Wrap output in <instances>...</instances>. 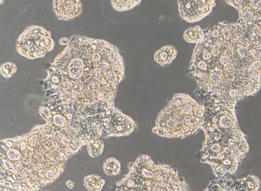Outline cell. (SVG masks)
<instances>
[{"label":"cell","instance_id":"cell-14","mask_svg":"<svg viewBox=\"0 0 261 191\" xmlns=\"http://www.w3.org/2000/svg\"><path fill=\"white\" fill-rule=\"evenodd\" d=\"M103 148L104 145L102 141H92L88 146L89 154L92 157H96L102 153Z\"/></svg>","mask_w":261,"mask_h":191},{"label":"cell","instance_id":"cell-10","mask_svg":"<svg viewBox=\"0 0 261 191\" xmlns=\"http://www.w3.org/2000/svg\"><path fill=\"white\" fill-rule=\"evenodd\" d=\"M204 35V30L199 26L196 25L187 29L184 32V38L188 43L198 44L202 40Z\"/></svg>","mask_w":261,"mask_h":191},{"label":"cell","instance_id":"cell-1","mask_svg":"<svg viewBox=\"0 0 261 191\" xmlns=\"http://www.w3.org/2000/svg\"><path fill=\"white\" fill-rule=\"evenodd\" d=\"M48 70L59 78L49 85L56 101L84 107L111 106L125 73L123 59L112 43L85 36H73Z\"/></svg>","mask_w":261,"mask_h":191},{"label":"cell","instance_id":"cell-18","mask_svg":"<svg viewBox=\"0 0 261 191\" xmlns=\"http://www.w3.org/2000/svg\"><path fill=\"white\" fill-rule=\"evenodd\" d=\"M3 2H4L3 0H1V4H3Z\"/></svg>","mask_w":261,"mask_h":191},{"label":"cell","instance_id":"cell-2","mask_svg":"<svg viewBox=\"0 0 261 191\" xmlns=\"http://www.w3.org/2000/svg\"><path fill=\"white\" fill-rule=\"evenodd\" d=\"M202 107L190 96L175 94L158 116L153 131L170 138H183L196 133L202 120Z\"/></svg>","mask_w":261,"mask_h":191},{"label":"cell","instance_id":"cell-8","mask_svg":"<svg viewBox=\"0 0 261 191\" xmlns=\"http://www.w3.org/2000/svg\"><path fill=\"white\" fill-rule=\"evenodd\" d=\"M237 9L240 15L248 14L253 17L252 25L261 27V0H225Z\"/></svg>","mask_w":261,"mask_h":191},{"label":"cell","instance_id":"cell-16","mask_svg":"<svg viewBox=\"0 0 261 191\" xmlns=\"http://www.w3.org/2000/svg\"><path fill=\"white\" fill-rule=\"evenodd\" d=\"M69 40L67 37H62L59 40V43L62 45H65L68 44Z\"/></svg>","mask_w":261,"mask_h":191},{"label":"cell","instance_id":"cell-11","mask_svg":"<svg viewBox=\"0 0 261 191\" xmlns=\"http://www.w3.org/2000/svg\"><path fill=\"white\" fill-rule=\"evenodd\" d=\"M142 0H111L113 8L117 12H124L133 9Z\"/></svg>","mask_w":261,"mask_h":191},{"label":"cell","instance_id":"cell-17","mask_svg":"<svg viewBox=\"0 0 261 191\" xmlns=\"http://www.w3.org/2000/svg\"><path fill=\"white\" fill-rule=\"evenodd\" d=\"M65 184L67 186V187L69 188H73L74 187V185H75L73 181H72L71 180H67Z\"/></svg>","mask_w":261,"mask_h":191},{"label":"cell","instance_id":"cell-9","mask_svg":"<svg viewBox=\"0 0 261 191\" xmlns=\"http://www.w3.org/2000/svg\"><path fill=\"white\" fill-rule=\"evenodd\" d=\"M177 49L173 45H167L158 50L154 54V60L162 67L169 66L176 58Z\"/></svg>","mask_w":261,"mask_h":191},{"label":"cell","instance_id":"cell-12","mask_svg":"<svg viewBox=\"0 0 261 191\" xmlns=\"http://www.w3.org/2000/svg\"><path fill=\"white\" fill-rule=\"evenodd\" d=\"M105 180L96 175H88L84 179L85 187L90 190H99L105 184Z\"/></svg>","mask_w":261,"mask_h":191},{"label":"cell","instance_id":"cell-6","mask_svg":"<svg viewBox=\"0 0 261 191\" xmlns=\"http://www.w3.org/2000/svg\"><path fill=\"white\" fill-rule=\"evenodd\" d=\"M215 5V0H177L180 17L189 23L202 20L211 12Z\"/></svg>","mask_w":261,"mask_h":191},{"label":"cell","instance_id":"cell-15","mask_svg":"<svg viewBox=\"0 0 261 191\" xmlns=\"http://www.w3.org/2000/svg\"><path fill=\"white\" fill-rule=\"evenodd\" d=\"M17 70V66L14 63L8 62L1 65V73L5 78H9L12 77Z\"/></svg>","mask_w":261,"mask_h":191},{"label":"cell","instance_id":"cell-7","mask_svg":"<svg viewBox=\"0 0 261 191\" xmlns=\"http://www.w3.org/2000/svg\"><path fill=\"white\" fill-rule=\"evenodd\" d=\"M53 8L57 17L65 21L78 18L83 11L81 0H53Z\"/></svg>","mask_w":261,"mask_h":191},{"label":"cell","instance_id":"cell-4","mask_svg":"<svg viewBox=\"0 0 261 191\" xmlns=\"http://www.w3.org/2000/svg\"><path fill=\"white\" fill-rule=\"evenodd\" d=\"M55 45L51 33L42 26L34 25L27 28L19 35L16 50L20 56L34 60L44 57Z\"/></svg>","mask_w":261,"mask_h":191},{"label":"cell","instance_id":"cell-5","mask_svg":"<svg viewBox=\"0 0 261 191\" xmlns=\"http://www.w3.org/2000/svg\"><path fill=\"white\" fill-rule=\"evenodd\" d=\"M101 124L108 135L114 136L128 135L135 127L134 122L129 117L112 107L103 113Z\"/></svg>","mask_w":261,"mask_h":191},{"label":"cell","instance_id":"cell-3","mask_svg":"<svg viewBox=\"0 0 261 191\" xmlns=\"http://www.w3.org/2000/svg\"><path fill=\"white\" fill-rule=\"evenodd\" d=\"M181 182L169 167L155 164L147 155H140L128 173L116 186V190H181Z\"/></svg>","mask_w":261,"mask_h":191},{"label":"cell","instance_id":"cell-13","mask_svg":"<svg viewBox=\"0 0 261 191\" xmlns=\"http://www.w3.org/2000/svg\"><path fill=\"white\" fill-rule=\"evenodd\" d=\"M120 163L114 158H108L103 164L105 173L108 176L116 175L120 170Z\"/></svg>","mask_w":261,"mask_h":191}]
</instances>
